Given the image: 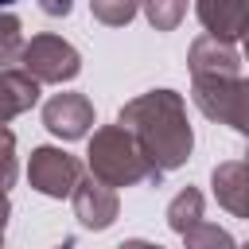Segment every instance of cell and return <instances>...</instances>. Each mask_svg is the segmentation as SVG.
<instances>
[{"instance_id":"12","label":"cell","mask_w":249,"mask_h":249,"mask_svg":"<svg viewBox=\"0 0 249 249\" xmlns=\"http://www.w3.org/2000/svg\"><path fill=\"white\" fill-rule=\"evenodd\" d=\"M136 0H93V16L105 19V23H124L132 16Z\"/></svg>"},{"instance_id":"16","label":"cell","mask_w":249,"mask_h":249,"mask_svg":"<svg viewBox=\"0 0 249 249\" xmlns=\"http://www.w3.org/2000/svg\"><path fill=\"white\" fill-rule=\"evenodd\" d=\"M245 31H249V27H245ZM245 51H249V35H245Z\"/></svg>"},{"instance_id":"5","label":"cell","mask_w":249,"mask_h":249,"mask_svg":"<svg viewBox=\"0 0 249 249\" xmlns=\"http://www.w3.org/2000/svg\"><path fill=\"white\" fill-rule=\"evenodd\" d=\"M78 179V163L66 156V152H54V148H39L31 156V183L43 191V195H70Z\"/></svg>"},{"instance_id":"4","label":"cell","mask_w":249,"mask_h":249,"mask_svg":"<svg viewBox=\"0 0 249 249\" xmlns=\"http://www.w3.org/2000/svg\"><path fill=\"white\" fill-rule=\"evenodd\" d=\"M23 66L35 82H62L78 74V51L54 35H39L23 47Z\"/></svg>"},{"instance_id":"3","label":"cell","mask_w":249,"mask_h":249,"mask_svg":"<svg viewBox=\"0 0 249 249\" xmlns=\"http://www.w3.org/2000/svg\"><path fill=\"white\" fill-rule=\"evenodd\" d=\"M195 97L210 117L230 121L237 132H249V82L233 78H195Z\"/></svg>"},{"instance_id":"17","label":"cell","mask_w":249,"mask_h":249,"mask_svg":"<svg viewBox=\"0 0 249 249\" xmlns=\"http://www.w3.org/2000/svg\"><path fill=\"white\" fill-rule=\"evenodd\" d=\"M4 4H16V0H0V8H4Z\"/></svg>"},{"instance_id":"9","label":"cell","mask_w":249,"mask_h":249,"mask_svg":"<svg viewBox=\"0 0 249 249\" xmlns=\"http://www.w3.org/2000/svg\"><path fill=\"white\" fill-rule=\"evenodd\" d=\"M35 97H39L35 78H23V74H0V121L23 113Z\"/></svg>"},{"instance_id":"8","label":"cell","mask_w":249,"mask_h":249,"mask_svg":"<svg viewBox=\"0 0 249 249\" xmlns=\"http://www.w3.org/2000/svg\"><path fill=\"white\" fill-rule=\"evenodd\" d=\"M191 66H195V78H233L237 58H233V51L226 47V39L218 43V35H210V39H198V43H195Z\"/></svg>"},{"instance_id":"15","label":"cell","mask_w":249,"mask_h":249,"mask_svg":"<svg viewBox=\"0 0 249 249\" xmlns=\"http://www.w3.org/2000/svg\"><path fill=\"white\" fill-rule=\"evenodd\" d=\"M43 4V12H51V16H66L70 12V0H39Z\"/></svg>"},{"instance_id":"2","label":"cell","mask_w":249,"mask_h":249,"mask_svg":"<svg viewBox=\"0 0 249 249\" xmlns=\"http://www.w3.org/2000/svg\"><path fill=\"white\" fill-rule=\"evenodd\" d=\"M144 156L136 152V144L128 140L124 128H105L97 132L93 148H89V163L93 171L105 179V183H128V179H140L144 175Z\"/></svg>"},{"instance_id":"6","label":"cell","mask_w":249,"mask_h":249,"mask_svg":"<svg viewBox=\"0 0 249 249\" xmlns=\"http://www.w3.org/2000/svg\"><path fill=\"white\" fill-rule=\"evenodd\" d=\"M43 117H47V128L58 132V136H66V140L82 136V132L93 124L89 101L78 97V93H58L54 101H47V113H43Z\"/></svg>"},{"instance_id":"14","label":"cell","mask_w":249,"mask_h":249,"mask_svg":"<svg viewBox=\"0 0 249 249\" xmlns=\"http://www.w3.org/2000/svg\"><path fill=\"white\" fill-rule=\"evenodd\" d=\"M12 183V132H0V191Z\"/></svg>"},{"instance_id":"11","label":"cell","mask_w":249,"mask_h":249,"mask_svg":"<svg viewBox=\"0 0 249 249\" xmlns=\"http://www.w3.org/2000/svg\"><path fill=\"white\" fill-rule=\"evenodd\" d=\"M148 16L156 27H175L183 16V0H148Z\"/></svg>"},{"instance_id":"13","label":"cell","mask_w":249,"mask_h":249,"mask_svg":"<svg viewBox=\"0 0 249 249\" xmlns=\"http://www.w3.org/2000/svg\"><path fill=\"white\" fill-rule=\"evenodd\" d=\"M16 51H19V19L4 16V19H0V66L12 62Z\"/></svg>"},{"instance_id":"1","label":"cell","mask_w":249,"mask_h":249,"mask_svg":"<svg viewBox=\"0 0 249 249\" xmlns=\"http://www.w3.org/2000/svg\"><path fill=\"white\" fill-rule=\"evenodd\" d=\"M121 124L136 128V136L144 140V156L160 167H175L191 152V128L183 121V101L171 89H160V93L132 101L121 113Z\"/></svg>"},{"instance_id":"10","label":"cell","mask_w":249,"mask_h":249,"mask_svg":"<svg viewBox=\"0 0 249 249\" xmlns=\"http://www.w3.org/2000/svg\"><path fill=\"white\" fill-rule=\"evenodd\" d=\"M113 195H101L93 183H86V191L78 195V214H82V222L86 226H105L109 218H113Z\"/></svg>"},{"instance_id":"7","label":"cell","mask_w":249,"mask_h":249,"mask_svg":"<svg viewBox=\"0 0 249 249\" xmlns=\"http://www.w3.org/2000/svg\"><path fill=\"white\" fill-rule=\"evenodd\" d=\"M198 19L210 35L233 39L249 27V0H198Z\"/></svg>"}]
</instances>
